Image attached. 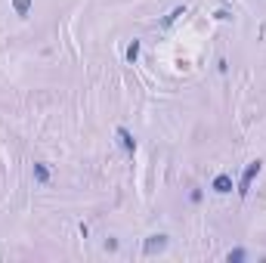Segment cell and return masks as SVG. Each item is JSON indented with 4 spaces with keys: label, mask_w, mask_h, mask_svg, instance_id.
I'll return each instance as SVG.
<instances>
[{
    "label": "cell",
    "mask_w": 266,
    "mask_h": 263,
    "mask_svg": "<svg viewBox=\"0 0 266 263\" xmlns=\"http://www.w3.org/2000/svg\"><path fill=\"white\" fill-rule=\"evenodd\" d=\"M260 171H263V164L260 161H251V164L245 167V174H242V183H238V195L242 198H248V192H251V183L260 176Z\"/></svg>",
    "instance_id": "obj_1"
},
{
    "label": "cell",
    "mask_w": 266,
    "mask_h": 263,
    "mask_svg": "<svg viewBox=\"0 0 266 263\" xmlns=\"http://www.w3.org/2000/svg\"><path fill=\"white\" fill-rule=\"evenodd\" d=\"M164 248H167V235H152V239L143 245V251L149 254V257H152V254H161Z\"/></svg>",
    "instance_id": "obj_2"
},
{
    "label": "cell",
    "mask_w": 266,
    "mask_h": 263,
    "mask_svg": "<svg viewBox=\"0 0 266 263\" xmlns=\"http://www.w3.org/2000/svg\"><path fill=\"white\" fill-rule=\"evenodd\" d=\"M211 189L217 192V195L232 192V176H229V174H217V176H214V183H211Z\"/></svg>",
    "instance_id": "obj_3"
},
{
    "label": "cell",
    "mask_w": 266,
    "mask_h": 263,
    "mask_svg": "<svg viewBox=\"0 0 266 263\" xmlns=\"http://www.w3.org/2000/svg\"><path fill=\"white\" fill-rule=\"evenodd\" d=\"M118 140H121V146H124V152H127V155H133V152H136V140H133V133L127 130V127H118Z\"/></svg>",
    "instance_id": "obj_4"
},
{
    "label": "cell",
    "mask_w": 266,
    "mask_h": 263,
    "mask_svg": "<svg viewBox=\"0 0 266 263\" xmlns=\"http://www.w3.org/2000/svg\"><path fill=\"white\" fill-rule=\"evenodd\" d=\"M34 180H37L40 186H47V183H50V171H47L44 161H37V164H34Z\"/></svg>",
    "instance_id": "obj_5"
},
{
    "label": "cell",
    "mask_w": 266,
    "mask_h": 263,
    "mask_svg": "<svg viewBox=\"0 0 266 263\" xmlns=\"http://www.w3.org/2000/svg\"><path fill=\"white\" fill-rule=\"evenodd\" d=\"M13 10L19 13V16H28V10H31V0H13Z\"/></svg>",
    "instance_id": "obj_6"
},
{
    "label": "cell",
    "mask_w": 266,
    "mask_h": 263,
    "mask_svg": "<svg viewBox=\"0 0 266 263\" xmlns=\"http://www.w3.org/2000/svg\"><path fill=\"white\" fill-rule=\"evenodd\" d=\"M136 59H139V40H133L127 47V62H136Z\"/></svg>",
    "instance_id": "obj_7"
},
{
    "label": "cell",
    "mask_w": 266,
    "mask_h": 263,
    "mask_svg": "<svg viewBox=\"0 0 266 263\" xmlns=\"http://www.w3.org/2000/svg\"><path fill=\"white\" fill-rule=\"evenodd\" d=\"M245 257H248V254H245L242 248H235V251H229V254H226V260H229V263H232V260L238 263V260H245Z\"/></svg>",
    "instance_id": "obj_8"
},
{
    "label": "cell",
    "mask_w": 266,
    "mask_h": 263,
    "mask_svg": "<svg viewBox=\"0 0 266 263\" xmlns=\"http://www.w3.org/2000/svg\"><path fill=\"white\" fill-rule=\"evenodd\" d=\"M180 16H186V6H177V10H173V13L167 16V19H164V25H170L173 19H180Z\"/></svg>",
    "instance_id": "obj_9"
}]
</instances>
